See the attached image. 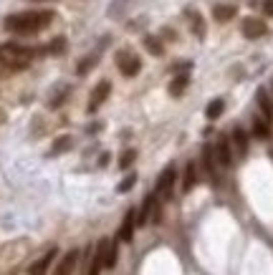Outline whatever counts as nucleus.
I'll use <instances>...</instances> for the list:
<instances>
[{"mask_svg":"<svg viewBox=\"0 0 273 275\" xmlns=\"http://www.w3.org/2000/svg\"><path fill=\"white\" fill-rule=\"evenodd\" d=\"M198 182V164L195 162H187L185 167V179H182V192H190Z\"/></svg>","mask_w":273,"mask_h":275,"instance_id":"nucleus-15","label":"nucleus"},{"mask_svg":"<svg viewBox=\"0 0 273 275\" xmlns=\"http://www.w3.org/2000/svg\"><path fill=\"white\" fill-rule=\"evenodd\" d=\"M144 48H147L152 56H162V53H165L162 41H159V38H154V36H147V38H144Z\"/></svg>","mask_w":273,"mask_h":275,"instance_id":"nucleus-20","label":"nucleus"},{"mask_svg":"<svg viewBox=\"0 0 273 275\" xmlns=\"http://www.w3.org/2000/svg\"><path fill=\"white\" fill-rule=\"evenodd\" d=\"M187 83H190L187 73H180V76H177V78H175V81L170 83V94H172V96H180V94H182V91L187 88Z\"/></svg>","mask_w":273,"mask_h":275,"instance_id":"nucleus-21","label":"nucleus"},{"mask_svg":"<svg viewBox=\"0 0 273 275\" xmlns=\"http://www.w3.org/2000/svg\"><path fill=\"white\" fill-rule=\"evenodd\" d=\"M48 51H51V53H64V51H66V38H56V41H51Z\"/></svg>","mask_w":273,"mask_h":275,"instance_id":"nucleus-27","label":"nucleus"},{"mask_svg":"<svg viewBox=\"0 0 273 275\" xmlns=\"http://www.w3.org/2000/svg\"><path fill=\"white\" fill-rule=\"evenodd\" d=\"M175 179H177V172H175V167H167V169L159 174V179H157V190H154L159 200H170V197H172Z\"/></svg>","mask_w":273,"mask_h":275,"instance_id":"nucleus-3","label":"nucleus"},{"mask_svg":"<svg viewBox=\"0 0 273 275\" xmlns=\"http://www.w3.org/2000/svg\"><path fill=\"white\" fill-rule=\"evenodd\" d=\"M36 58V51L20 43H3L0 46V66L8 71H23L28 69Z\"/></svg>","mask_w":273,"mask_h":275,"instance_id":"nucleus-2","label":"nucleus"},{"mask_svg":"<svg viewBox=\"0 0 273 275\" xmlns=\"http://www.w3.org/2000/svg\"><path fill=\"white\" fill-rule=\"evenodd\" d=\"M253 134L258 139H268L271 137V121L266 116H256L253 119Z\"/></svg>","mask_w":273,"mask_h":275,"instance_id":"nucleus-16","label":"nucleus"},{"mask_svg":"<svg viewBox=\"0 0 273 275\" xmlns=\"http://www.w3.org/2000/svg\"><path fill=\"white\" fill-rule=\"evenodd\" d=\"M106 248H109V240L101 237L99 245H96V255H94V260L89 265V275H101V270L106 268Z\"/></svg>","mask_w":273,"mask_h":275,"instance_id":"nucleus-6","label":"nucleus"},{"mask_svg":"<svg viewBox=\"0 0 273 275\" xmlns=\"http://www.w3.org/2000/svg\"><path fill=\"white\" fill-rule=\"evenodd\" d=\"M240 30H243V36L245 38H251V41H256V38H261V36H266V23L263 20H258V18H245L243 20V25H240Z\"/></svg>","mask_w":273,"mask_h":275,"instance_id":"nucleus-8","label":"nucleus"},{"mask_svg":"<svg viewBox=\"0 0 273 275\" xmlns=\"http://www.w3.org/2000/svg\"><path fill=\"white\" fill-rule=\"evenodd\" d=\"M157 192H152V195H147V200H144V205L139 209V215H137V225H144L147 220H149V215H154V209H157Z\"/></svg>","mask_w":273,"mask_h":275,"instance_id":"nucleus-12","label":"nucleus"},{"mask_svg":"<svg viewBox=\"0 0 273 275\" xmlns=\"http://www.w3.org/2000/svg\"><path fill=\"white\" fill-rule=\"evenodd\" d=\"M96 58H99V56L94 53V56H89L86 61H81V66H78V73H81V76H84V73H89V69H91V66L96 64Z\"/></svg>","mask_w":273,"mask_h":275,"instance_id":"nucleus-28","label":"nucleus"},{"mask_svg":"<svg viewBox=\"0 0 273 275\" xmlns=\"http://www.w3.org/2000/svg\"><path fill=\"white\" fill-rule=\"evenodd\" d=\"M78 250L73 248V250H68L66 255L61 258V263H59V268H56V273L53 275H73V270H76V265H78Z\"/></svg>","mask_w":273,"mask_h":275,"instance_id":"nucleus-11","label":"nucleus"},{"mask_svg":"<svg viewBox=\"0 0 273 275\" xmlns=\"http://www.w3.org/2000/svg\"><path fill=\"white\" fill-rule=\"evenodd\" d=\"M109 94H112V81H101V83H96V88L91 91V99H89V114H94L106 99H109Z\"/></svg>","mask_w":273,"mask_h":275,"instance_id":"nucleus-5","label":"nucleus"},{"mask_svg":"<svg viewBox=\"0 0 273 275\" xmlns=\"http://www.w3.org/2000/svg\"><path fill=\"white\" fill-rule=\"evenodd\" d=\"M134 159H137V149H127V151L122 154V159H119V167H122V169H129V167L134 164Z\"/></svg>","mask_w":273,"mask_h":275,"instance_id":"nucleus-25","label":"nucleus"},{"mask_svg":"<svg viewBox=\"0 0 273 275\" xmlns=\"http://www.w3.org/2000/svg\"><path fill=\"white\" fill-rule=\"evenodd\" d=\"M256 99H258V106H261V111H263V116H266V119L271 121V119H273V106H271V99H268V94H266V88H261Z\"/></svg>","mask_w":273,"mask_h":275,"instance_id":"nucleus-19","label":"nucleus"},{"mask_svg":"<svg viewBox=\"0 0 273 275\" xmlns=\"http://www.w3.org/2000/svg\"><path fill=\"white\" fill-rule=\"evenodd\" d=\"M190 20H193V33L198 38H205V23L200 18V13H190Z\"/></svg>","mask_w":273,"mask_h":275,"instance_id":"nucleus-24","label":"nucleus"},{"mask_svg":"<svg viewBox=\"0 0 273 275\" xmlns=\"http://www.w3.org/2000/svg\"><path fill=\"white\" fill-rule=\"evenodd\" d=\"M212 149H215V159H217L220 167H230V164H233V151H230L228 137H217V141H215Z\"/></svg>","mask_w":273,"mask_h":275,"instance_id":"nucleus-7","label":"nucleus"},{"mask_svg":"<svg viewBox=\"0 0 273 275\" xmlns=\"http://www.w3.org/2000/svg\"><path fill=\"white\" fill-rule=\"evenodd\" d=\"M71 144H73V139L68 137H59L56 139V141H53V146H51V154H53V157H56V154H64V151H68V149H71Z\"/></svg>","mask_w":273,"mask_h":275,"instance_id":"nucleus-22","label":"nucleus"},{"mask_svg":"<svg viewBox=\"0 0 273 275\" xmlns=\"http://www.w3.org/2000/svg\"><path fill=\"white\" fill-rule=\"evenodd\" d=\"M233 144H235L238 154H240V157H245V151H248V134H245L240 127H235V129H233Z\"/></svg>","mask_w":273,"mask_h":275,"instance_id":"nucleus-17","label":"nucleus"},{"mask_svg":"<svg viewBox=\"0 0 273 275\" xmlns=\"http://www.w3.org/2000/svg\"><path fill=\"white\" fill-rule=\"evenodd\" d=\"M223 111H225V101H223V99H212V101L207 104V109H205V116H207L210 121H215V119H220Z\"/></svg>","mask_w":273,"mask_h":275,"instance_id":"nucleus-18","label":"nucleus"},{"mask_svg":"<svg viewBox=\"0 0 273 275\" xmlns=\"http://www.w3.org/2000/svg\"><path fill=\"white\" fill-rule=\"evenodd\" d=\"M134 182H137V174L132 172V174H127L122 182H119V192H129L132 187H134Z\"/></svg>","mask_w":273,"mask_h":275,"instance_id":"nucleus-26","label":"nucleus"},{"mask_svg":"<svg viewBox=\"0 0 273 275\" xmlns=\"http://www.w3.org/2000/svg\"><path fill=\"white\" fill-rule=\"evenodd\" d=\"M117 66H119V71L124 73V76H137L139 71H142V61L137 58L134 53H129V51H119L117 53Z\"/></svg>","mask_w":273,"mask_h":275,"instance_id":"nucleus-4","label":"nucleus"},{"mask_svg":"<svg viewBox=\"0 0 273 275\" xmlns=\"http://www.w3.org/2000/svg\"><path fill=\"white\" fill-rule=\"evenodd\" d=\"M203 167H205V172H207V177L212 182H217V174H215V149L212 146H205L203 149Z\"/></svg>","mask_w":273,"mask_h":275,"instance_id":"nucleus-14","label":"nucleus"},{"mask_svg":"<svg viewBox=\"0 0 273 275\" xmlns=\"http://www.w3.org/2000/svg\"><path fill=\"white\" fill-rule=\"evenodd\" d=\"M117 258H119V237L114 242H109V248H106V268H114Z\"/></svg>","mask_w":273,"mask_h":275,"instance_id":"nucleus-23","label":"nucleus"},{"mask_svg":"<svg viewBox=\"0 0 273 275\" xmlns=\"http://www.w3.org/2000/svg\"><path fill=\"white\" fill-rule=\"evenodd\" d=\"M56 253H59L56 248L46 250V253H43V255H41V258L31 265V268H28V275H46V273H48V268H51V263L56 260Z\"/></svg>","mask_w":273,"mask_h":275,"instance_id":"nucleus-9","label":"nucleus"},{"mask_svg":"<svg viewBox=\"0 0 273 275\" xmlns=\"http://www.w3.org/2000/svg\"><path fill=\"white\" fill-rule=\"evenodd\" d=\"M263 13H266V15H273V0H263Z\"/></svg>","mask_w":273,"mask_h":275,"instance_id":"nucleus-29","label":"nucleus"},{"mask_svg":"<svg viewBox=\"0 0 273 275\" xmlns=\"http://www.w3.org/2000/svg\"><path fill=\"white\" fill-rule=\"evenodd\" d=\"M235 13H238L235 5H215V8H212V18H215L217 23H228V20H233Z\"/></svg>","mask_w":273,"mask_h":275,"instance_id":"nucleus-13","label":"nucleus"},{"mask_svg":"<svg viewBox=\"0 0 273 275\" xmlns=\"http://www.w3.org/2000/svg\"><path fill=\"white\" fill-rule=\"evenodd\" d=\"M134 227H137V209H127V215H124V222H122V227H119V240L122 242H129L132 237H134Z\"/></svg>","mask_w":273,"mask_h":275,"instance_id":"nucleus-10","label":"nucleus"},{"mask_svg":"<svg viewBox=\"0 0 273 275\" xmlns=\"http://www.w3.org/2000/svg\"><path fill=\"white\" fill-rule=\"evenodd\" d=\"M53 23V10H25V13H15L5 18V30L15 33V36H33L46 30Z\"/></svg>","mask_w":273,"mask_h":275,"instance_id":"nucleus-1","label":"nucleus"}]
</instances>
